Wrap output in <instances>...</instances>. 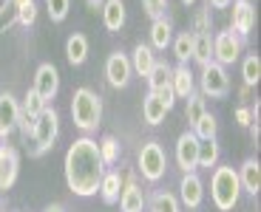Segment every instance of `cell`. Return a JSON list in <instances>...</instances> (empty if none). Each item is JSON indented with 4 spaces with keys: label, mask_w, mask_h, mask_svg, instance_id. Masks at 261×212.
Wrapping results in <instances>:
<instances>
[{
    "label": "cell",
    "mask_w": 261,
    "mask_h": 212,
    "mask_svg": "<svg viewBox=\"0 0 261 212\" xmlns=\"http://www.w3.org/2000/svg\"><path fill=\"white\" fill-rule=\"evenodd\" d=\"M63 167H65V184L74 195H80V198L97 195L99 181H102V173H105L97 139H91V136L74 139L71 147L65 150Z\"/></svg>",
    "instance_id": "6da1fadb"
},
{
    "label": "cell",
    "mask_w": 261,
    "mask_h": 212,
    "mask_svg": "<svg viewBox=\"0 0 261 212\" xmlns=\"http://www.w3.org/2000/svg\"><path fill=\"white\" fill-rule=\"evenodd\" d=\"M71 119L83 133H94L102 122V99L91 88H77L71 97Z\"/></svg>",
    "instance_id": "7a4b0ae2"
},
{
    "label": "cell",
    "mask_w": 261,
    "mask_h": 212,
    "mask_svg": "<svg viewBox=\"0 0 261 212\" xmlns=\"http://www.w3.org/2000/svg\"><path fill=\"white\" fill-rule=\"evenodd\" d=\"M242 195V184H239V173L233 167H216L210 175V198L219 212H233Z\"/></svg>",
    "instance_id": "3957f363"
},
{
    "label": "cell",
    "mask_w": 261,
    "mask_h": 212,
    "mask_svg": "<svg viewBox=\"0 0 261 212\" xmlns=\"http://www.w3.org/2000/svg\"><path fill=\"white\" fill-rule=\"evenodd\" d=\"M137 164H139L142 178L150 181V184H156V181L165 175V170H168V153H165V147L159 144V141L150 139V141H145L142 147H139Z\"/></svg>",
    "instance_id": "277c9868"
},
{
    "label": "cell",
    "mask_w": 261,
    "mask_h": 212,
    "mask_svg": "<svg viewBox=\"0 0 261 212\" xmlns=\"http://www.w3.org/2000/svg\"><path fill=\"white\" fill-rule=\"evenodd\" d=\"M57 136H60V113L54 108H48L46 105V110L34 119V130H32V139H34V144L37 147L32 150V156H43V153H48V150L54 147V141H57Z\"/></svg>",
    "instance_id": "5b68a950"
},
{
    "label": "cell",
    "mask_w": 261,
    "mask_h": 212,
    "mask_svg": "<svg viewBox=\"0 0 261 212\" xmlns=\"http://www.w3.org/2000/svg\"><path fill=\"white\" fill-rule=\"evenodd\" d=\"M199 85H202V97L210 99H224L230 94V77H227V68L219 63H207L202 65V74H199Z\"/></svg>",
    "instance_id": "8992f818"
},
{
    "label": "cell",
    "mask_w": 261,
    "mask_h": 212,
    "mask_svg": "<svg viewBox=\"0 0 261 212\" xmlns=\"http://www.w3.org/2000/svg\"><path fill=\"white\" fill-rule=\"evenodd\" d=\"M242 48H244V40L236 32H219L213 37V63H219V65L227 68V65L239 63Z\"/></svg>",
    "instance_id": "52a82bcc"
},
{
    "label": "cell",
    "mask_w": 261,
    "mask_h": 212,
    "mask_svg": "<svg viewBox=\"0 0 261 212\" xmlns=\"http://www.w3.org/2000/svg\"><path fill=\"white\" fill-rule=\"evenodd\" d=\"M130 77H134V71H130L128 54L125 51L108 54V59H105V79H108V85L111 88H125L130 82Z\"/></svg>",
    "instance_id": "ba28073f"
},
{
    "label": "cell",
    "mask_w": 261,
    "mask_h": 212,
    "mask_svg": "<svg viewBox=\"0 0 261 212\" xmlns=\"http://www.w3.org/2000/svg\"><path fill=\"white\" fill-rule=\"evenodd\" d=\"M34 90L43 97V102H46V105L57 97V94H60V71H57V65H51V63L40 65L37 74H34Z\"/></svg>",
    "instance_id": "9c48e42d"
},
{
    "label": "cell",
    "mask_w": 261,
    "mask_h": 212,
    "mask_svg": "<svg viewBox=\"0 0 261 212\" xmlns=\"http://www.w3.org/2000/svg\"><path fill=\"white\" fill-rule=\"evenodd\" d=\"M196 156H199V139L193 130H185L176 139V164L182 173H196Z\"/></svg>",
    "instance_id": "30bf717a"
},
{
    "label": "cell",
    "mask_w": 261,
    "mask_h": 212,
    "mask_svg": "<svg viewBox=\"0 0 261 212\" xmlns=\"http://www.w3.org/2000/svg\"><path fill=\"white\" fill-rule=\"evenodd\" d=\"M204 201V184L196 173H185L179 181V204L188 209H199Z\"/></svg>",
    "instance_id": "8fae6325"
},
{
    "label": "cell",
    "mask_w": 261,
    "mask_h": 212,
    "mask_svg": "<svg viewBox=\"0 0 261 212\" xmlns=\"http://www.w3.org/2000/svg\"><path fill=\"white\" fill-rule=\"evenodd\" d=\"M17 173H20V156H17V150L9 147V144H0V190H3V193L14 187Z\"/></svg>",
    "instance_id": "7c38bea8"
},
{
    "label": "cell",
    "mask_w": 261,
    "mask_h": 212,
    "mask_svg": "<svg viewBox=\"0 0 261 212\" xmlns=\"http://www.w3.org/2000/svg\"><path fill=\"white\" fill-rule=\"evenodd\" d=\"M255 26V9L250 0H233V28L230 32H236L239 37H247L250 32H253Z\"/></svg>",
    "instance_id": "4fadbf2b"
},
{
    "label": "cell",
    "mask_w": 261,
    "mask_h": 212,
    "mask_svg": "<svg viewBox=\"0 0 261 212\" xmlns=\"http://www.w3.org/2000/svg\"><path fill=\"white\" fill-rule=\"evenodd\" d=\"M17 116H20V102L12 94H0V139H9L14 128H17Z\"/></svg>",
    "instance_id": "5bb4252c"
},
{
    "label": "cell",
    "mask_w": 261,
    "mask_h": 212,
    "mask_svg": "<svg viewBox=\"0 0 261 212\" xmlns=\"http://www.w3.org/2000/svg\"><path fill=\"white\" fill-rule=\"evenodd\" d=\"M236 173H239V184H242L244 193L258 195V190H261V164H258V159H244V164L236 170Z\"/></svg>",
    "instance_id": "9a60e30c"
},
{
    "label": "cell",
    "mask_w": 261,
    "mask_h": 212,
    "mask_svg": "<svg viewBox=\"0 0 261 212\" xmlns=\"http://www.w3.org/2000/svg\"><path fill=\"white\" fill-rule=\"evenodd\" d=\"M119 209L122 212H142L145 209V195L137 187L134 178L122 181V193H119Z\"/></svg>",
    "instance_id": "2e32d148"
},
{
    "label": "cell",
    "mask_w": 261,
    "mask_h": 212,
    "mask_svg": "<svg viewBox=\"0 0 261 212\" xmlns=\"http://www.w3.org/2000/svg\"><path fill=\"white\" fill-rule=\"evenodd\" d=\"M130 71L134 74H139V77H148L150 71H153V65H156V54H153V48L150 45H134V51H130Z\"/></svg>",
    "instance_id": "e0dca14e"
},
{
    "label": "cell",
    "mask_w": 261,
    "mask_h": 212,
    "mask_svg": "<svg viewBox=\"0 0 261 212\" xmlns=\"http://www.w3.org/2000/svg\"><path fill=\"white\" fill-rule=\"evenodd\" d=\"M170 88H173V94H176L179 99H188L196 90L193 71H190L188 65H176V68L170 71Z\"/></svg>",
    "instance_id": "ac0fdd59"
},
{
    "label": "cell",
    "mask_w": 261,
    "mask_h": 212,
    "mask_svg": "<svg viewBox=\"0 0 261 212\" xmlns=\"http://www.w3.org/2000/svg\"><path fill=\"white\" fill-rule=\"evenodd\" d=\"M125 3L122 0H105L102 3V26L108 32H119L125 26Z\"/></svg>",
    "instance_id": "d6986e66"
},
{
    "label": "cell",
    "mask_w": 261,
    "mask_h": 212,
    "mask_svg": "<svg viewBox=\"0 0 261 212\" xmlns=\"http://www.w3.org/2000/svg\"><path fill=\"white\" fill-rule=\"evenodd\" d=\"M122 181H125V178L117 173V170H105V173H102V181H99V190H97V193L102 195L105 204H117V201H119Z\"/></svg>",
    "instance_id": "ffe728a7"
},
{
    "label": "cell",
    "mask_w": 261,
    "mask_h": 212,
    "mask_svg": "<svg viewBox=\"0 0 261 212\" xmlns=\"http://www.w3.org/2000/svg\"><path fill=\"white\" fill-rule=\"evenodd\" d=\"M173 40V26H170L168 17H159L150 23V48H156V51H165Z\"/></svg>",
    "instance_id": "44dd1931"
},
{
    "label": "cell",
    "mask_w": 261,
    "mask_h": 212,
    "mask_svg": "<svg viewBox=\"0 0 261 212\" xmlns=\"http://www.w3.org/2000/svg\"><path fill=\"white\" fill-rule=\"evenodd\" d=\"M65 59L71 65H83L88 59V37L85 34H71L65 40Z\"/></svg>",
    "instance_id": "7402d4cb"
},
{
    "label": "cell",
    "mask_w": 261,
    "mask_h": 212,
    "mask_svg": "<svg viewBox=\"0 0 261 212\" xmlns=\"http://www.w3.org/2000/svg\"><path fill=\"white\" fill-rule=\"evenodd\" d=\"M219 156H222V147L216 139H204L199 141V156H196V167H216L219 164Z\"/></svg>",
    "instance_id": "603a6c76"
},
{
    "label": "cell",
    "mask_w": 261,
    "mask_h": 212,
    "mask_svg": "<svg viewBox=\"0 0 261 212\" xmlns=\"http://www.w3.org/2000/svg\"><path fill=\"white\" fill-rule=\"evenodd\" d=\"M148 206H150V212H182L179 198L173 193H168V190H156V193L150 195Z\"/></svg>",
    "instance_id": "cb8c5ba5"
},
{
    "label": "cell",
    "mask_w": 261,
    "mask_h": 212,
    "mask_svg": "<svg viewBox=\"0 0 261 212\" xmlns=\"http://www.w3.org/2000/svg\"><path fill=\"white\" fill-rule=\"evenodd\" d=\"M165 113H168V108L156 99V94H148V97L142 99V119L148 125H162Z\"/></svg>",
    "instance_id": "d4e9b609"
},
{
    "label": "cell",
    "mask_w": 261,
    "mask_h": 212,
    "mask_svg": "<svg viewBox=\"0 0 261 212\" xmlns=\"http://www.w3.org/2000/svg\"><path fill=\"white\" fill-rule=\"evenodd\" d=\"M199 65L213 63V37L210 34H193V57Z\"/></svg>",
    "instance_id": "484cf974"
},
{
    "label": "cell",
    "mask_w": 261,
    "mask_h": 212,
    "mask_svg": "<svg viewBox=\"0 0 261 212\" xmlns=\"http://www.w3.org/2000/svg\"><path fill=\"white\" fill-rule=\"evenodd\" d=\"M170 45H173V54H176L179 65H188L190 57H193V34L190 32L176 34V37L170 40Z\"/></svg>",
    "instance_id": "4316f807"
},
{
    "label": "cell",
    "mask_w": 261,
    "mask_h": 212,
    "mask_svg": "<svg viewBox=\"0 0 261 212\" xmlns=\"http://www.w3.org/2000/svg\"><path fill=\"white\" fill-rule=\"evenodd\" d=\"M170 71H173V68H170L168 63H159V59H156V65H153V71H150L148 77H145V79H148V88H150V94H156V90H162L165 85H170Z\"/></svg>",
    "instance_id": "83f0119b"
},
{
    "label": "cell",
    "mask_w": 261,
    "mask_h": 212,
    "mask_svg": "<svg viewBox=\"0 0 261 212\" xmlns=\"http://www.w3.org/2000/svg\"><path fill=\"white\" fill-rule=\"evenodd\" d=\"M242 77H244V85H247V88L258 85V79H261V59H258V54H247V57H244Z\"/></svg>",
    "instance_id": "f1b7e54d"
},
{
    "label": "cell",
    "mask_w": 261,
    "mask_h": 212,
    "mask_svg": "<svg viewBox=\"0 0 261 212\" xmlns=\"http://www.w3.org/2000/svg\"><path fill=\"white\" fill-rule=\"evenodd\" d=\"M99 144V159H102L105 167H114L119 161V141L114 139V136H102V141H97Z\"/></svg>",
    "instance_id": "f546056e"
},
{
    "label": "cell",
    "mask_w": 261,
    "mask_h": 212,
    "mask_svg": "<svg viewBox=\"0 0 261 212\" xmlns=\"http://www.w3.org/2000/svg\"><path fill=\"white\" fill-rule=\"evenodd\" d=\"M204 113H207V108H204V97L199 94V90H193V94L188 97V110H185V119H188V125L193 128V125L199 122Z\"/></svg>",
    "instance_id": "4dcf8cb0"
},
{
    "label": "cell",
    "mask_w": 261,
    "mask_h": 212,
    "mask_svg": "<svg viewBox=\"0 0 261 212\" xmlns=\"http://www.w3.org/2000/svg\"><path fill=\"white\" fill-rule=\"evenodd\" d=\"M46 110V102H43V97H40L37 90H26V97H23V102H20V113L32 116V119H37L40 113Z\"/></svg>",
    "instance_id": "1f68e13d"
},
{
    "label": "cell",
    "mask_w": 261,
    "mask_h": 212,
    "mask_svg": "<svg viewBox=\"0 0 261 212\" xmlns=\"http://www.w3.org/2000/svg\"><path fill=\"white\" fill-rule=\"evenodd\" d=\"M196 133V139L199 141H204V139H216V133H219V122H216V116L213 113H204L199 122L190 128Z\"/></svg>",
    "instance_id": "d6a6232c"
},
{
    "label": "cell",
    "mask_w": 261,
    "mask_h": 212,
    "mask_svg": "<svg viewBox=\"0 0 261 212\" xmlns=\"http://www.w3.org/2000/svg\"><path fill=\"white\" fill-rule=\"evenodd\" d=\"M46 12L51 17V23H63L71 12V0H46Z\"/></svg>",
    "instance_id": "836d02e7"
},
{
    "label": "cell",
    "mask_w": 261,
    "mask_h": 212,
    "mask_svg": "<svg viewBox=\"0 0 261 212\" xmlns=\"http://www.w3.org/2000/svg\"><path fill=\"white\" fill-rule=\"evenodd\" d=\"M17 23L20 26H34L37 23V3L34 0H26V3H20L17 6Z\"/></svg>",
    "instance_id": "e575fe53"
},
{
    "label": "cell",
    "mask_w": 261,
    "mask_h": 212,
    "mask_svg": "<svg viewBox=\"0 0 261 212\" xmlns=\"http://www.w3.org/2000/svg\"><path fill=\"white\" fill-rule=\"evenodd\" d=\"M12 23H17V3L14 0H6L0 6V32H6Z\"/></svg>",
    "instance_id": "d590c367"
},
{
    "label": "cell",
    "mask_w": 261,
    "mask_h": 212,
    "mask_svg": "<svg viewBox=\"0 0 261 212\" xmlns=\"http://www.w3.org/2000/svg\"><path fill=\"white\" fill-rule=\"evenodd\" d=\"M190 34H210V6L196 12V17H193V32H190Z\"/></svg>",
    "instance_id": "8d00e7d4"
},
{
    "label": "cell",
    "mask_w": 261,
    "mask_h": 212,
    "mask_svg": "<svg viewBox=\"0 0 261 212\" xmlns=\"http://www.w3.org/2000/svg\"><path fill=\"white\" fill-rule=\"evenodd\" d=\"M142 9L148 12V17L159 20V17H165V9H168V0H142Z\"/></svg>",
    "instance_id": "74e56055"
},
{
    "label": "cell",
    "mask_w": 261,
    "mask_h": 212,
    "mask_svg": "<svg viewBox=\"0 0 261 212\" xmlns=\"http://www.w3.org/2000/svg\"><path fill=\"white\" fill-rule=\"evenodd\" d=\"M236 122L242 125V128H250V125L255 122V119H253V110H250V108H239V110H236Z\"/></svg>",
    "instance_id": "f35d334b"
},
{
    "label": "cell",
    "mask_w": 261,
    "mask_h": 212,
    "mask_svg": "<svg viewBox=\"0 0 261 212\" xmlns=\"http://www.w3.org/2000/svg\"><path fill=\"white\" fill-rule=\"evenodd\" d=\"M17 128H20V133H23V136H32L34 119H32V116H26V113H20V116H17Z\"/></svg>",
    "instance_id": "ab89813d"
},
{
    "label": "cell",
    "mask_w": 261,
    "mask_h": 212,
    "mask_svg": "<svg viewBox=\"0 0 261 212\" xmlns=\"http://www.w3.org/2000/svg\"><path fill=\"white\" fill-rule=\"evenodd\" d=\"M233 0H207V6H213V9H227Z\"/></svg>",
    "instance_id": "60d3db41"
},
{
    "label": "cell",
    "mask_w": 261,
    "mask_h": 212,
    "mask_svg": "<svg viewBox=\"0 0 261 212\" xmlns=\"http://www.w3.org/2000/svg\"><path fill=\"white\" fill-rule=\"evenodd\" d=\"M43 212H65V206H63V204H48Z\"/></svg>",
    "instance_id": "b9f144b4"
},
{
    "label": "cell",
    "mask_w": 261,
    "mask_h": 212,
    "mask_svg": "<svg viewBox=\"0 0 261 212\" xmlns=\"http://www.w3.org/2000/svg\"><path fill=\"white\" fill-rule=\"evenodd\" d=\"M102 3H105V0H88V6H91V9H97V6H102Z\"/></svg>",
    "instance_id": "7bdbcfd3"
},
{
    "label": "cell",
    "mask_w": 261,
    "mask_h": 212,
    "mask_svg": "<svg viewBox=\"0 0 261 212\" xmlns=\"http://www.w3.org/2000/svg\"><path fill=\"white\" fill-rule=\"evenodd\" d=\"M182 3H185V6H193V3H196V0H182Z\"/></svg>",
    "instance_id": "ee69618b"
}]
</instances>
